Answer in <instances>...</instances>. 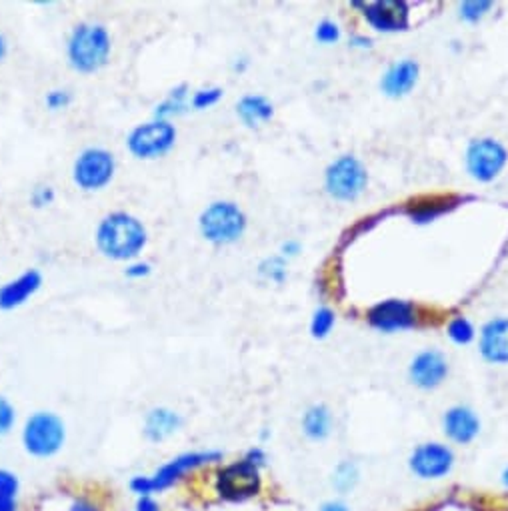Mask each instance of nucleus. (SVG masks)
I'll return each instance as SVG.
<instances>
[{
    "instance_id": "f3484780",
    "label": "nucleus",
    "mask_w": 508,
    "mask_h": 511,
    "mask_svg": "<svg viewBox=\"0 0 508 511\" xmlns=\"http://www.w3.org/2000/svg\"><path fill=\"white\" fill-rule=\"evenodd\" d=\"M416 80H419V65L414 60H401V63L386 70L381 80V88L386 97L399 98L411 93Z\"/></svg>"
},
{
    "instance_id": "f8f14e48",
    "label": "nucleus",
    "mask_w": 508,
    "mask_h": 511,
    "mask_svg": "<svg viewBox=\"0 0 508 511\" xmlns=\"http://www.w3.org/2000/svg\"><path fill=\"white\" fill-rule=\"evenodd\" d=\"M452 451L446 445L424 444L414 449L411 457V467L419 477L434 479L449 474L452 467Z\"/></svg>"
},
{
    "instance_id": "5701e85b",
    "label": "nucleus",
    "mask_w": 508,
    "mask_h": 511,
    "mask_svg": "<svg viewBox=\"0 0 508 511\" xmlns=\"http://www.w3.org/2000/svg\"><path fill=\"white\" fill-rule=\"evenodd\" d=\"M259 273L270 281V283H282L284 279H287V259L282 255H272L260 261L259 265Z\"/></svg>"
},
{
    "instance_id": "c756f323",
    "label": "nucleus",
    "mask_w": 508,
    "mask_h": 511,
    "mask_svg": "<svg viewBox=\"0 0 508 511\" xmlns=\"http://www.w3.org/2000/svg\"><path fill=\"white\" fill-rule=\"evenodd\" d=\"M491 6L493 3H489V0H481V3H476V0H472V3H462L461 16L466 20V23H479V20L489 13Z\"/></svg>"
},
{
    "instance_id": "2eb2a0df",
    "label": "nucleus",
    "mask_w": 508,
    "mask_h": 511,
    "mask_svg": "<svg viewBox=\"0 0 508 511\" xmlns=\"http://www.w3.org/2000/svg\"><path fill=\"white\" fill-rule=\"evenodd\" d=\"M446 373H449V363L439 351H422L414 357L411 363V379L416 387L421 389H434L439 387Z\"/></svg>"
},
{
    "instance_id": "f704fd0d",
    "label": "nucleus",
    "mask_w": 508,
    "mask_h": 511,
    "mask_svg": "<svg viewBox=\"0 0 508 511\" xmlns=\"http://www.w3.org/2000/svg\"><path fill=\"white\" fill-rule=\"evenodd\" d=\"M299 250H300V245L297 243V240H289V243H284V245H282V255H284V257L297 255Z\"/></svg>"
},
{
    "instance_id": "c9c22d12",
    "label": "nucleus",
    "mask_w": 508,
    "mask_h": 511,
    "mask_svg": "<svg viewBox=\"0 0 508 511\" xmlns=\"http://www.w3.org/2000/svg\"><path fill=\"white\" fill-rule=\"evenodd\" d=\"M6 55H8V40L3 33H0V63L6 58Z\"/></svg>"
},
{
    "instance_id": "9b49d317",
    "label": "nucleus",
    "mask_w": 508,
    "mask_h": 511,
    "mask_svg": "<svg viewBox=\"0 0 508 511\" xmlns=\"http://www.w3.org/2000/svg\"><path fill=\"white\" fill-rule=\"evenodd\" d=\"M369 321L374 329L394 333V331H404L416 325V309L409 301L389 299L371 309Z\"/></svg>"
},
{
    "instance_id": "4be33fe9",
    "label": "nucleus",
    "mask_w": 508,
    "mask_h": 511,
    "mask_svg": "<svg viewBox=\"0 0 508 511\" xmlns=\"http://www.w3.org/2000/svg\"><path fill=\"white\" fill-rule=\"evenodd\" d=\"M302 429L310 439H324L330 434V414L327 407L314 405L302 417Z\"/></svg>"
},
{
    "instance_id": "393cba45",
    "label": "nucleus",
    "mask_w": 508,
    "mask_h": 511,
    "mask_svg": "<svg viewBox=\"0 0 508 511\" xmlns=\"http://www.w3.org/2000/svg\"><path fill=\"white\" fill-rule=\"evenodd\" d=\"M225 95V90L218 87H207V88H198L195 93L190 95V108L195 110H207L210 107H215L218 100Z\"/></svg>"
},
{
    "instance_id": "6e6552de",
    "label": "nucleus",
    "mask_w": 508,
    "mask_h": 511,
    "mask_svg": "<svg viewBox=\"0 0 508 511\" xmlns=\"http://www.w3.org/2000/svg\"><path fill=\"white\" fill-rule=\"evenodd\" d=\"M508 163L506 148L494 138H476L466 148V169L472 179L491 183Z\"/></svg>"
},
{
    "instance_id": "7c9ffc66",
    "label": "nucleus",
    "mask_w": 508,
    "mask_h": 511,
    "mask_svg": "<svg viewBox=\"0 0 508 511\" xmlns=\"http://www.w3.org/2000/svg\"><path fill=\"white\" fill-rule=\"evenodd\" d=\"M16 421V411L6 397L0 395V435H6Z\"/></svg>"
},
{
    "instance_id": "4c0bfd02",
    "label": "nucleus",
    "mask_w": 508,
    "mask_h": 511,
    "mask_svg": "<svg viewBox=\"0 0 508 511\" xmlns=\"http://www.w3.org/2000/svg\"><path fill=\"white\" fill-rule=\"evenodd\" d=\"M320 511H349V509H347V506H342V504H327Z\"/></svg>"
},
{
    "instance_id": "423d86ee",
    "label": "nucleus",
    "mask_w": 508,
    "mask_h": 511,
    "mask_svg": "<svg viewBox=\"0 0 508 511\" xmlns=\"http://www.w3.org/2000/svg\"><path fill=\"white\" fill-rule=\"evenodd\" d=\"M65 424L50 411H36L30 415L23 429V444L30 455L50 457L65 444Z\"/></svg>"
},
{
    "instance_id": "2f4dec72",
    "label": "nucleus",
    "mask_w": 508,
    "mask_h": 511,
    "mask_svg": "<svg viewBox=\"0 0 508 511\" xmlns=\"http://www.w3.org/2000/svg\"><path fill=\"white\" fill-rule=\"evenodd\" d=\"M314 36H317L319 43L330 45V43H337L340 36V30L337 25L332 23V20H322V23L317 26V30H314Z\"/></svg>"
},
{
    "instance_id": "20e7f679",
    "label": "nucleus",
    "mask_w": 508,
    "mask_h": 511,
    "mask_svg": "<svg viewBox=\"0 0 508 511\" xmlns=\"http://www.w3.org/2000/svg\"><path fill=\"white\" fill-rule=\"evenodd\" d=\"M178 140V128L170 120L150 118L132 127L127 135V150L138 160H157L168 155Z\"/></svg>"
},
{
    "instance_id": "e433bc0d",
    "label": "nucleus",
    "mask_w": 508,
    "mask_h": 511,
    "mask_svg": "<svg viewBox=\"0 0 508 511\" xmlns=\"http://www.w3.org/2000/svg\"><path fill=\"white\" fill-rule=\"evenodd\" d=\"M138 511H158V509H157L155 504H152L150 499L145 497V499H140V501H138Z\"/></svg>"
},
{
    "instance_id": "72a5a7b5",
    "label": "nucleus",
    "mask_w": 508,
    "mask_h": 511,
    "mask_svg": "<svg viewBox=\"0 0 508 511\" xmlns=\"http://www.w3.org/2000/svg\"><path fill=\"white\" fill-rule=\"evenodd\" d=\"M354 481H357V469H354V465H351V464L340 465L337 471V477H334V484H337V487L340 491H347L354 485Z\"/></svg>"
},
{
    "instance_id": "dca6fc26",
    "label": "nucleus",
    "mask_w": 508,
    "mask_h": 511,
    "mask_svg": "<svg viewBox=\"0 0 508 511\" xmlns=\"http://www.w3.org/2000/svg\"><path fill=\"white\" fill-rule=\"evenodd\" d=\"M481 353L489 363H508V319L499 317L481 331Z\"/></svg>"
},
{
    "instance_id": "473e14b6",
    "label": "nucleus",
    "mask_w": 508,
    "mask_h": 511,
    "mask_svg": "<svg viewBox=\"0 0 508 511\" xmlns=\"http://www.w3.org/2000/svg\"><path fill=\"white\" fill-rule=\"evenodd\" d=\"M150 273H152V265L148 263V261H142V259L130 261V263H127V269H125V275L132 281L147 279Z\"/></svg>"
},
{
    "instance_id": "cd10ccee",
    "label": "nucleus",
    "mask_w": 508,
    "mask_h": 511,
    "mask_svg": "<svg viewBox=\"0 0 508 511\" xmlns=\"http://www.w3.org/2000/svg\"><path fill=\"white\" fill-rule=\"evenodd\" d=\"M449 337L454 341V343L466 345L474 339V329L464 317H456L449 323Z\"/></svg>"
},
{
    "instance_id": "a878e982",
    "label": "nucleus",
    "mask_w": 508,
    "mask_h": 511,
    "mask_svg": "<svg viewBox=\"0 0 508 511\" xmlns=\"http://www.w3.org/2000/svg\"><path fill=\"white\" fill-rule=\"evenodd\" d=\"M334 327V313L330 309L327 307H322L319 309L317 313L312 315V321H310V333L312 337H317V339H322V337H327L330 331Z\"/></svg>"
},
{
    "instance_id": "4468645a",
    "label": "nucleus",
    "mask_w": 508,
    "mask_h": 511,
    "mask_svg": "<svg viewBox=\"0 0 508 511\" xmlns=\"http://www.w3.org/2000/svg\"><path fill=\"white\" fill-rule=\"evenodd\" d=\"M43 287V273L38 269H26L18 277L0 285V311H13L23 307L30 297Z\"/></svg>"
},
{
    "instance_id": "f257e3e1",
    "label": "nucleus",
    "mask_w": 508,
    "mask_h": 511,
    "mask_svg": "<svg viewBox=\"0 0 508 511\" xmlns=\"http://www.w3.org/2000/svg\"><path fill=\"white\" fill-rule=\"evenodd\" d=\"M95 245L110 261L130 263L140 257L148 245V229L128 210H113L98 220Z\"/></svg>"
},
{
    "instance_id": "6ab92c4d",
    "label": "nucleus",
    "mask_w": 508,
    "mask_h": 511,
    "mask_svg": "<svg viewBox=\"0 0 508 511\" xmlns=\"http://www.w3.org/2000/svg\"><path fill=\"white\" fill-rule=\"evenodd\" d=\"M237 115L247 127L254 128L269 123L274 115V107L264 95H245L237 103Z\"/></svg>"
},
{
    "instance_id": "39448f33",
    "label": "nucleus",
    "mask_w": 508,
    "mask_h": 511,
    "mask_svg": "<svg viewBox=\"0 0 508 511\" xmlns=\"http://www.w3.org/2000/svg\"><path fill=\"white\" fill-rule=\"evenodd\" d=\"M117 157L105 147H86L76 155L73 170V183L85 193H98L115 180Z\"/></svg>"
},
{
    "instance_id": "1a4fd4ad",
    "label": "nucleus",
    "mask_w": 508,
    "mask_h": 511,
    "mask_svg": "<svg viewBox=\"0 0 508 511\" xmlns=\"http://www.w3.org/2000/svg\"><path fill=\"white\" fill-rule=\"evenodd\" d=\"M220 457H222V454H218V451H198V454L178 455L177 459H172L170 464L162 465L157 471L155 477H137L135 481H132V489H135L137 494H150V491H155V489L168 487L170 484H175L182 474H187V471L195 469L198 465L210 464V461H217Z\"/></svg>"
},
{
    "instance_id": "a211bd4d",
    "label": "nucleus",
    "mask_w": 508,
    "mask_h": 511,
    "mask_svg": "<svg viewBox=\"0 0 508 511\" xmlns=\"http://www.w3.org/2000/svg\"><path fill=\"white\" fill-rule=\"evenodd\" d=\"M479 417L469 407H452L444 415V434L456 444H471L479 435Z\"/></svg>"
},
{
    "instance_id": "bb28decb",
    "label": "nucleus",
    "mask_w": 508,
    "mask_h": 511,
    "mask_svg": "<svg viewBox=\"0 0 508 511\" xmlns=\"http://www.w3.org/2000/svg\"><path fill=\"white\" fill-rule=\"evenodd\" d=\"M73 93L68 88H50L45 95V107L50 113H58V110H65L73 105Z\"/></svg>"
},
{
    "instance_id": "58836bf2",
    "label": "nucleus",
    "mask_w": 508,
    "mask_h": 511,
    "mask_svg": "<svg viewBox=\"0 0 508 511\" xmlns=\"http://www.w3.org/2000/svg\"><path fill=\"white\" fill-rule=\"evenodd\" d=\"M504 484H506V485H508V469H506V471H504Z\"/></svg>"
},
{
    "instance_id": "b1692460",
    "label": "nucleus",
    "mask_w": 508,
    "mask_h": 511,
    "mask_svg": "<svg viewBox=\"0 0 508 511\" xmlns=\"http://www.w3.org/2000/svg\"><path fill=\"white\" fill-rule=\"evenodd\" d=\"M18 481L10 471L0 469V511H15Z\"/></svg>"
},
{
    "instance_id": "c85d7f7f",
    "label": "nucleus",
    "mask_w": 508,
    "mask_h": 511,
    "mask_svg": "<svg viewBox=\"0 0 508 511\" xmlns=\"http://www.w3.org/2000/svg\"><path fill=\"white\" fill-rule=\"evenodd\" d=\"M56 193L55 189L50 185H36L33 190H30V197H28V203L33 205L35 209H46L55 203Z\"/></svg>"
},
{
    "instance_id": "f03ea898",
    "label": "nucleus",
    "mask_w": 508,
    "mask_h": 511,
    "mask_svg": "<svg viewBox=\"0 0 508 511\" xmlns=\"http://www.w3.org/2000/svg\"><path fill=\"white\" fill-rule=\"evenodd\" d=\"M113 55V35L107 25L85 20L70 30L66 38V60L80 75H93L107 66Z\"/></svg>"
},
{
    "instance_id": "9d476101",
    "label": "nucleus",
    "mask_w": 508,
    "mask_h": 511,
    "mask_svg": "<svg viewBox=\"0 0 508 511\" xmlns=\"http://www.w3.org/2000/svg\"><path fill=\"white\" fill-rule=\"evenodd\" d=\"M259 487H260L259 467L249 459L232 464L218 474V491L220 496H225L229 499L250 497L257 494Z\"/></svg>"
},
{
    "instance_id": "7ed1b4c3",
    "label": "nucleus",
    "mask_w": 508,
    "mask_h": 511,
    "mask_svg": "<svg viewBox=\"0 0 508 511\" xmlns=\"http://www.w3.org/2000/svg\"><path fill=\"white\" fill-rule=\"evenodd\" d=\"M198 230L212 245H232L245 235L247 215L232 200H215L200 210Z\"/></svg>"
},
{
    "instance_id": "412c9836",
    "label": "nucleus",
    "mask_w": 508,
    "mask_h": 511,
    "mask_svg": "<svg viewBox=\"0 0 508 511\" xmlns=\"http://www.w3.org/2000/svg\"><path fill=\"white\" fill-rule=\"evenodd\" d=\"M190 110V88L187 83H180L168 90V95L152 110V118L170 120Z\"/></svg>"
},
{
    "instance_id": "aec40b11",
    "label": "nucleus",
    "mask_w": 508,
    "mask_h": 511,
    "mask_svg": "<svg viewBox=\"0 0 508 511\" xmlns=\"http://www.w3.org/2000/svg\"><path fill=\"white\" fill-rule=\"evenodd\" d=\"M182 425V419L168 407H155L147 415L145 421V435L150 441H162L170 437L175 431H178Z\"/></svg>"
},
{
    "instance_id": "0eeeda50",
    "label": "nucleus",
    "mask_w": 508,
    "mask_h": 511,
    "mask_svg": "<svg viewBox=\"0 0 508 511\" xmlns=\"http://www.w3.org/2000/svg\"><path fill=\"white\" fill-rule=\"evenodd\" d=\"M369 177L367 170L361 165L359 158L342 155L332 160L324 175V187L327 193L337 200H354L367 189Z\"/></svg>"
},
{
    "instance_id": "ddd939ff",
    "label": "nucleus",
    "mask_w": 508,
    "mask_h": 511,
    "mask_svg": "<svg viewBox=\"0 0 508 511\" xmlns=\"http://www.w3.org/2000/svg\"><path fill=\"white\" fill-rule=\"evenodd\" d=\"M364 16L372 28L382 33H396L409 26V5L402 0H377L364 5Z\"/></svg>"
}]
</instances>
